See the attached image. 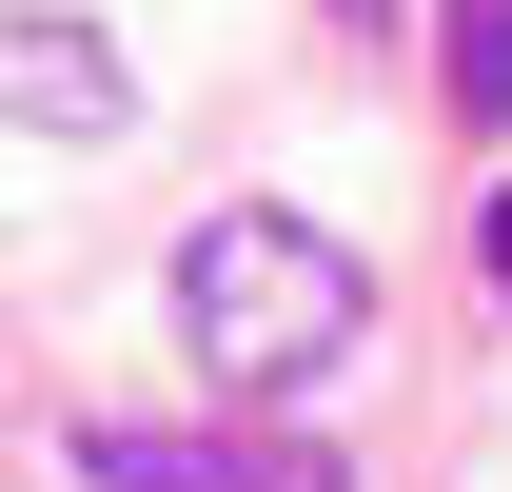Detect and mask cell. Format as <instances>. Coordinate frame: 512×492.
Wrapping results in <instances>:
<instances>
[{
  "mask_svg": "<svg viewBox=\"0 0 512 492\" xmlns=\"http://www.w3.org/2000/svg\"><path fill=\"white\" fill-rule=\"evenodd\" d=\"M178 335H197L217 394H316V374H355V335H375V256L316 237L296 197H237V217L178 237Z\"/></svg>",
  "mask_w": 512,
  "mask_h": 492,
  "instance_id": "obj_1",
  "label": "cell"
},
{
  "mask_svg": "<svg viewBox=\"0 0 512 492\" xmlns=\"http://www.w3.org/2000/svg\"><path fill=\"white\" fill-rule=\"evenodd\" d=\"M0 119H40V138H119L138 119V79L99 20H0Z\"/></svg>",
  "mask_w": 512,
  "mask_h": 492,
  "instance_id": "obj_2",
  "label": "cell"
},
{
  "mask_svg": "<svg viewBox=\"0 0 512 492\" xmlns=\"http://www.w3.org/2000/svg\"><path fill=\"white\" fill-rule=\"evenodd\" d=\"M79 473L99 492H237V453H197V433H79Z\"/></svg>",
  "mask_w": 512,
  "mask_h": 492,
  "instance_id": "obj_3",
  "label": "cell"
},
{
  "mask_svg": "<svg viewBox=\"0 0 512 492\" xmlns=\"http://www.w3.org/2000/svg\"><path fill=\"white\" fill-rule=\"evenodd\" d=\"M434 20H453V119H512V0H434Z\"/></svg>",
  "mask_w": 512,
  "mask_h": 492,
  "instance_id": "obj_4",
  "label": "cell"
},
{
  "mask_svg": "<svg viewBox=\"0 0 512 492\" xmlns=\"http://www.w3.org/2000/svg\"><path fill=\"white\" fill-rule=\"evenodd\" d=\"M237 492H355V473H335L316 433H276V453H237Z\"/></svg>",
  "mask_w": 512,
  "mask_h": 492,
  "instance_id": "obj_5",
  "label": "cell"
},
{
  "mask_svg": "<svg viewBox=\"0 0 512 492\" xmlns=\"http://www.w3.org/2000/svg\"><path fill=\"white\" fill-rule=\"evenodd\" d=\"M473 256H493V296H512V197H493V217H473Z\"/></svg>",
  "mask_w": 512,
  "mask_h": 492,
  "instance_id": "obj_6",
  "label": "cell"
}]
</instances>
